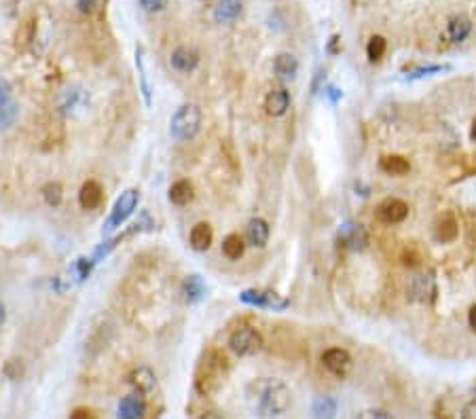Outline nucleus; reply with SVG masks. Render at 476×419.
<instances>
[{"mask_svg": "<svg viewBox=\"0 0 476 419\" xmlns=\"http://www.w3.org/2000/svg\"><path fill=\"white\" fill-rule=\"evenodd\" d=\"M246 404L252 415L273 419L290 409V390L282 379L258 377L246 386Z\"/></svg>", "mask_w": 476, "mask_h": 419, "instance_id": "1", "label": "nucleus"}, {"mask_svg": "<svg viewBox=\"0 0 476 419\" xmlns=\"http://www.w3.org/2000/svg\"><path fill=\"white\" fill-rule=\"evenodd\" d=\"M227 371H229V362H227L225 354H221L219 349L205 354L195 371V390L201 396L216 394L221 390V386L225 384Z\"/></svg>", "mask_w": 476, "mask_h": 419, "instance_id": "2", "label": "nucleus"}, {"mask_svg": "<svg viewBox=\"0 0 476 419\" xmlns=\"http://www.w3.org/2000/svg\"><path fill=\"white\" fill-rule=\"evenodd\" d=\"M201 121H203V115L197 104H182V106L172 115L170 134L178 142H189L199 134Z\"/></svg>", "mask_w": 476, "mask_h": 419, "instance_id": "3", "label": "nucleus"}, {"mask_svg": "<svg viewBox=\"0 0 476 419\" xmlns=\"http://www.w3.org/2000/svg\"><path fill=\"white\" fill-rule=\"evenodd\" d=\"M140 203V191L138 189H127L121 193V197L115 201L111 216L104 225V233H113L115 229H119L121 225H125V221L136 212V207Z\"/></svg>", "mask_w": 476, "mask_h": 419, "instance_id": "4", "label": "nucleus"}, {"mask_svg": "<svg viewBox=\"0 0 476 419\" xmlns=\"http://www.w3.org/2000/svg\"><path fill=\"white\" fill-rule=\"evenodd\" d=\"M262 335L252 326H239L229 337V347L237 356H254L262 349Z\"/></svg>", "mask_w": 476, "mask_h": 419, "instance_id": "5", "label": "nucleus"}, {"mask_svg": "<svg viewBox=\"0 0 476 419\" xmlns=\"http://www.w3.org/2000/svg\"><path fill=\"white\" fill-rule=\"evenodd\" d=\"M241 303L252 305V307H262V309H273V311H282L288 307V299H282L280 294L271 292V290H244L239 294Z\"/></svg>", "mask_w": 476, "mask_h": 419, "instance_id": "6", "label": "nucleus"}, {"mask_svg": "<svg viewBox=\"0 0 476 419\" xmlns=\"http://www.w3.org/2000/svg\"><path fill=\"white\" fill-rule=\"evenodd\" d=\"M408 216V203L398 197H388L377 205V221L386 225H398Z\"/></svg>", "mask_w": 476, "mask_h": 419, "instance_id": "7", "label": "nucleus"}, {"mask_svg": "<svg viewBox=\"0 0 476 419\" xmlns=\"http://www.w3.org/2000/svg\"><path fill=\"white\" fill-rule=\"evenodd\" d=\"M408 292L411 299L419 301V303H432L436 297V280L434 274H417L411 284H408Z\"/></svg>", "mask_w": 476, "mask_h": 419, "instance_id": "8", "label": "nucleus"}, {"mask_svg": "<svg viewBox=\"0 0 476 419\" xmlns=\"http://www.w3.org/2000/svg\"><path fill=\"white\" fill-rule=\"evenodd\" d=\"M322 364L333 375L345 377L347 371H349V366H351V356L343 347H328V349L322 351Z\"/></svg>", "mask_w": 476, "mask_h": 419, "instance_id": "9", "label": "nucleus"}, {"mask_svg": "<svg viewBox=\"0 0 476 419\" xmlns=\"http://www.w3.org/2000/svg\"><path fill=\"white\" fill-rule=\"evenodd\" d=\"M459 235V223L451 209L438 214L434 221V239L441 244H453Z\"/></svg>", "mask_w": 476, "mask_h": 419, "instance_id": "10", "label": "nucleus"}, {"mask_svg": "<svg viewBox=\"0 0 476 419\" xmlns=\"http://www.w3.org/2000/svg\"><path fill=\"white\" fill-rule=\"evenodd\" d=\"M290 109V93L284 87H273L264 95V113L269 117H282Z\"/></svg>", "mask_w": 476, "mask_h": 419, "instance_id": "11", "label": "nucleus"}, {"mask_svg": "<svg viewBox=\"0 0 476 419\" xmlns=\"http://www.w3.org/2000/svg\"><path fill=\"white\" fill-rule=\"evenodd\" d=\"M368 244V235L362 225H343L339 231V246H345L354 252L364 250Z\"/></svg>", "mask_w": 476, "mask_h": 419, "instance_id": "12", "label": "nucleus"}, {"mask_svg": "<svg viewBox=\"0 0 476 419\" xmlns=\"http://www.w3.org/2000/svg\"><path fill=\"white\" fill-rule=\"evenodd\" d=\"M146 413V402L142 394H129L125 398H121L119 406H117V417L119 419H142Z\"/></svg>", "mask_w": 476, "mask_h": 419, "instance_id": "13", "label": "nucleus"}, {"mask_svg": "<svg viewBox=\"0 0 476 419\" xmlns=\"http://www.w3.org/2000/svg\"><path fill=\"white\" fill-rule=\"evenodd\" d=\"M170 64L178 72H193L199 66V54L193 47H178V49H174Z\"/></svg>", "mask_w": 476, "mask_h": 419, "instance_id": "14", "label": "nucleus"}, {"mask_svg": "<svg viewBox=\"0 0 476 419\" xmlns=\"http://www.w3.org/2000/svg\"><path fill=\"white\" fill-rule=\"evenodd\" d=\"M104 201V189L97 180H87L83 187H81V193H79V203L83 209H95L100 207Z\"/></svg>", "mask_w": 476, "mask_h": 419, "instance_id": "15", "label": "nucleus"}, {"mask_svg": "<svg viewBox=\"0 0 476 419\" xmlns=\"http://www.w3.org/2000/svg\"><path fill=\"white\" fill-rule=\"evenodd\" d=\"M470 32H472V22L468 17H453V19H449V24L443 32V38L447 42L457 45V42H463L470 36Z\"/></svg>", "mask_w": 476, "mask_h": 419, "instance_id": "16", "label": "nucleus"}, {"mask_svg": "<svg viewBox=\"0 0 476 419\" xmlns=\"http://www.w3.org/2000/svg\"><path fill=\"white\" fill-rule=\"evenodd\" d=\"M180 292H182V299H184L187 303H199V301L205 299L207 286H205V282H203L201 276L193 274V276H187V278H184Z\"/></svg>", "mask_w": 476, "mask_h": 419, "instance_id": "17", "label": "nucleus"}, {"mask_svg": "<svg viewBox=\"0 0 476 419\" xmlns=\"http://www.w3.org/2000/svg\"><path fill=\"white\" fill-rule=\"evenodd\" d=\"M129 384L136 388L138 394L146 396V394H150L157 388V377H154V373L148 369V366H138V369H134L129 373Z\"/></svg>", "mask_w": 476, "mask_h": 419, "instance_id": "18", "label": "nucleus"}, {"mask_svg": "<svg viewBox=\"0 0 476 419\" xmlns=\"http://www.w3.org/2000/svg\"><path fill=\"white\" fill-rule=\"evenodd\" d=\"M269 233H271V229H269V225H267V221H264V219H252L248 223V227H246V239L254 248H262L264 244H267L269 242Z\"/></svg>", "mask_w": 476, "mask_h": 419, "instance_id": "19", "label": "nucleus"}, {"mask_svg": "<svg viewBox=\"0 0 476 419\" xmlns=\"http://www.w3.org/2000/svg\"><path fill=\"white\" fill-rule=\"evenodd\" d=\"M189 242H191V248L197 250V252H205L212 242H214V231H212V227L207 223H197L193 229H191V235H189Z\"/></svg>", "mask_w": 476, "mask_h": 419, "instance_id": "20", "label": "nucleus"}, {"mask_svg": "<svg viewBox=\"0 0 476 419\" xmlns=\"http://www.w3.org/2000/svg\"><path fill=\"white\" fill-rule=\"evenodd\" d=\"M244 0H219L214 7V22L216 24H231L239 17Z\"/></svg>", "mask_w": 476, "mask_h": 419, "instance_id": "21", "label": "nucleus"}, {"mask_svg": "<svg viewBox=\"0 0 476 419\" xmlns=\"http://www.w3.org/2000/svg\"><path fill=\"white\" fill-rule=\"evenodd\" d=\"M311 415L313 419H337V400L326 394L315 396L311 402Z\"/></svg>", "mask_w": 476, "mask_h": 419, "instance_id": "22", "label": "nucleus"}, {"mask_svg": "<svg viewBox=\"0 0 476 419\" xmlns=\"http://www.w3.org/2000/svg\"><path fill=\"white\" fill-rule=\"evenodd\" d=\"M379 168L390 176H404L411 172V164L402 155H383L379 159Z\"/></svg>", "mask_w": 476, "mask_h": 419, "instance_id": "23", "label": "nucleus"}, {"mask_svg": "<svg viewBox=\"0 0 476 419\" xmlns=\"http://www.w3.org/2000/svg\"><path fill=\"white\" fill-rule=\"evenodd\" d=\"M273 70L282 81H292L299 72V60L292 54H278L273 60Z\"/></svg>", "mask_w": 476, "mask_h": 419, "instance_id": "24", "label": "nucleus"}, {"mask_svg": "<svg viewBox=\"0 0 476 419\" xmlns=\"http://www.w3.org/2000/svg\"><path fill=\"white\" fill-rule=\"evenodd\" d=\"M193 195H195V189H193V184L189 180H176L170 187V193H168V197H170V201L174 205H187V203H191L193 201Z\"/></svg>", "mask_w": 476, "mask_h": 419, "instance_id": "25", "label": "nucleus"}, {"mask_svg": "<svg viewBox=\"0 0 476 419\" xmlns=\"http://www.w3.org/2000/svg\"><path fill=\"white\" fill-rule=\"evenodd\" d=\"M17 117H19V104L15 102V97L0 104V132L9 129L17 121Z\"/></svg>", "mask_w": 476, "mask_h": 419, "instance_id": "26", "label": "nucleus"}, {"mask_svg": "<svg viewBox=\"0 0 476 419\" xmlns=\"http://www.w3.org/2000/svg\"><path fill=\"white\" fill-rule=\"evenodd\" d=\"M244 248H246V244H244V237L239 233H231L223 239V254L229 260H237L244 254Z\"/></svg>", "mask_w": 476, "mask_h": 419, "instance_id": "27", "label": "nucleus"}, {"mask_svg": "<svg viewBox=\"0 0 476 419\" xmlns=\"http://www.w3.org/2000/svg\"><path fill=\"white\" fill-rule=\"evenodd\" d=\"M386 51H388V42L383 36H373L368 40L366 45V56H368V62H381L383 56H386Z\"/></svg>", "mask_w": 476, "mask_h": 419, "instance_id": "28", "label": "nucleus"}, {"mask_svg": "<svg viewBox=\"0 0 476 419\" xmlns=\"http://www.w3.org/2000/svg\"><path fill=\"white\" fill-rule=\"evenodd\" d=\"M42 197L47 201V205L51 207H58L62 203V197H64V191H62V184L60 182H47L42 187Z\"/></svg>", "mask_w": 476, "mask_h": 419, "instance_id": "29", "label": "nucleus"}, {"mask_svg": "<svg viewBox=\"0 0 476 419\" xmlns=\"http://www.w3.org/2000/svg\"><path fill=\"white\" fill-rule=\"evenodd\" d=\"M136 64H138V68H140V79H142V93H144V100H146V104H150V87H148V81H146V70H144L142 51H140V49L136 51Z\"/></svg>", "mask_w": 476, "mask_h": 419, "instance_id": "30", "label": "nucleus"}, {"mask_svg": "<svg viewBox=\"0 0 476 419\" xmlns=\"http://www.w3.org/2000/svg\"><path fill=\"white\" fill-rule=\"evenodd\" d=\"M419 263H421V254L413 246H406L402 252V265L404 267H417Z\"/></svg>", "mask_w": 476, "mask_h": 419, "instance_id": "31", "label": "nucleus"}, {"mask_svg": "<svg viewBox=\"0 0 476 419\" xmlns=\"http://www.w3.org/2000/svg\"><path fill=\"white\" fill-rule=\"evenodd\" d=\"M356 419H394V417L386 409H364L362 413H358Z\"/></svg>", "mask_w": 476, "mask_h": 419, "instance_id": "32", "label": "nucleus"}, {"mask_svg": "<svg viewBox=\"0 0 476 419\" xmlns=\"http://www.w3.org/2000/svg\"><path fill=\"white\" fill-rule=\"evenodd\" d=\"M140 7L148 13H159L168 7V0H138Z\"/></svg>", "mask_w": 476, "mask_h": 419, "instance_id": "33", "label": "nucleus"}, {"mask_svg": "<svg viewBox=\"0 0 476 419\" xmlns=\"http://www.w3.org/2000/svg\"><path fill=\"white\" fill-rule=\"evenodd\" d=\"M34 38V22H26L22 26V32L17 34V45H28Z\"/></svg>", "mask_w": 476, "mask_h": 419, "instance_id": "34", "label": "nucleus"}, {"mask_svg": "<svg viewBox=\"0 0 476 419\" xmlns=\"http://www.w3.org/2000/svg\"><path fill=\"white\" fill-rule=\"evenodd\" d=\"M9 100H13V87L5 77H0V104H5Z\"/></svg>", "mask_w": 476, "mask_h": 419, "instance_id": "35", "label": "nucleus"}, {"mask_svg": "<svg viewBox=\"0 0 476 419\" xmlns=\"http://www.w3.org/2000/svg\"><path fill=\"white\" fill-rule=\"evenodd\" d=\"M445 70V66H423V68H417L415 72L408 74V79H419V77H428V74H434V72H441Z\"/></svg>", "mask_w": 476, "mask_h": 419, "instance_id": "36", "label": "nucleus"}, {"mask_svg": "<svg viewBox=\"0 0 476 419\" xmlns=\"http://www.w3.org/2000/svg\"><path fill=\"white\" fill-rule=\"evenodd\" d=\"M459 419H476V398H472L470 402L463 404V409L459 413Z\"/></svg>", "mask_w": 476, "mask_h": 419, "instance_id": "37", "label": "nucleus"}, {"mask_svg": "<svg viewBox=\"0 0 476 419\" xmlns=\"http://www.w3.org/2000/svg\"><path fill=\"white\" fill-rule=\"evenodd\" d=\"M68 419H95V413L91 409H87V406H79V409H74L70 413Z\"/></svg>", "mask_w": 476, "mask_h": 419, "instance_id": "38", "label": "nucleus"}, {"mask_svg": "<svg viewBox=\"0 0 476 419\" xmlns=\"http://www.w3.org/2000/svg\"><path fill=\"white\" fill-rule=\"evenodd\" d=\"M95 5H97V0H77V7H79V11H81V13H85V15L93 13Z\"/></svg>", "mask_w": 476, "mask_h": 419, "instance_id": "39", "label": "nucleus"}, {"mask_svg": "<svg viewBox=\"0 0 476 419\" xmlns=\"http://www.w3.org/2000/svg\"><path fill=\"white\" fill-rule=\"evenodd\" d=\"M468 324H470V329H472V333H476V303L470 307V311H468Z\"/></svg>", "mask_w": 476, "mask_h": 419, "instance_id": "40", "label": "nucleus"}, {"mask_svg": "<svg viewBox=\"0 0 476 419\" xmlns=\"http://www.w3.org/2000/svg\"><path fill=\"white\" fill-rule=\"evenodd\" d=\"M326 93H328V95L333 97V102H337V100L341 97V91H339L337 87H328V89H326Z\"/></svg>", "mask_w": 476, "mask_h": 419, "instance_id": "41", "label": "nucleus"}, {"mask_svg": "<svg viewBox=\"0 0 476 419\" xmlns=\"http://www.w3.org/2000/svg\"><path fill=\"white\" fill-rule=\"evenodd\" d=\"M201 419H223V417L219 413H214V411H207V413L201 415Z\"/></svg>", "mask_w": 476, "mask_h": 419, "instance_id": "42", "label": "nucleus"}, {"mask_svg": "<svg viewBox=\"0 0 476 419\" xmlns=\"http://www.w3.org/2000/svg\"><path fill=\"white\" fill-rule=\"evenodd\" d=\"M5 316H7V313H5V305L0 303V326H3V322H5Z\"/></svg>", "mask_w": 476, "mask_h": 419, "instance_id": "43", "label": "nucleus"}, {"mask_svg": "<svg viewBox=\"0 0 476 419\" xmlns=\"http://www.w3.org/2000/svg\"><path fill=\"white\" fill-rule=\"evenodd\" d=\"M470 138H472V140H474V142H476V119H474V121H472V129H470Z\"/></svg>", "mask_w": 476, "mask_h": 419, "instance_id": "44", "label": "nucleus"}]
</instances>
